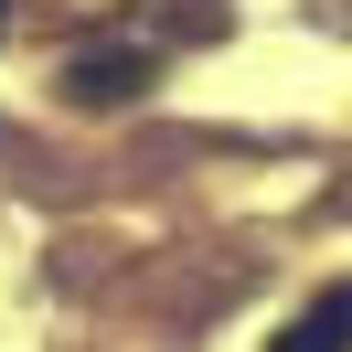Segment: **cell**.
Masks as SVG:
<instances>
[{"mask_svg": "<svg viewBox=\"0 0 352 352\" xmlns=\"http://www.w3.org/2000/svg\"><path fill=\"white\" fill-rule=\"evenodd\" d=\"M267 352H352V278H342V288H320V299H309Z\"/></svg>", "mask_w": 352, "mask_h": 352, "instance_id": "obj_1", "label": "cell"}, {"mask_svg": "<svg viewBox=\"0 0 352 352\" xmlns=\"http://www.w3.org/2000/svg\"><path fill=\"white\" fill-rule=\"evenodd\" d=\"M65 86H75V107H118V96L150 86V54H129V43H118V54H75Z\"/></svg>", "mask_w": 352, "mask_h": 352, "instance_id": "obj_2", "label": "cell"}]
</instances>
